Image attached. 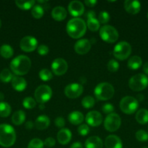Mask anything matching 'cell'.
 Segmentation results:
<instances>
[{"instance_id": "44", "label": "cell", "mask_w": 148, "mask_h": 148, "mask_svg": "<svg viewBox=\"0 0 148 148\" xmlns=\"http://www.w3.org/2000/svg\"><path fill=\"white\" fill-rule=\"evenodd\" d=\"M55 124L57 127L60 129H63L65 125V121L62 117H57L55 120Z\"/></svg>"}, {"instance_id": "51", "label": "cell", "mask_w": 148, "mask_h": 148, "mask_svg": "<svg viewBox=\"0 0 148 148\" xmlns=\"http://www.w3.org/2000/svg\"><path fill=\"white\" fill-rule=\"evenodd\" d=\"M4 98V95L3 94V92H0V101H2Z\"/></svg>"}, {"instance_id": "42", "label": "cell", "mask_w": 148, "mask_h": 148, "mask_svg": "<svg viewBox=\"0 0 148 148\" xmlns=\"http://www.w3.org/2000/svg\"><path fill=\"white\" fill-rule=\"evenodd\" d=\"M102 111L103 113L105 114H110L113 112L114 111V106L112 105V103H105L102 106Z\"/></svg>"}, {"instance_id": "35", "label": "cell", "mask_w": 148, "mask_h": 148, "mask_svg": "<svg viewBox=\"0 0 148 148\" xmlns=\"http://www.w3.org/2000/svg\"><path fill=\"white\" fill-rule=\"evenodd\" d=\"M81 104H82L83 107L85 108H91L95 104V101H94V98L91 96H86L81 101Z\"/></svg>"}, {"instance_id": "10", "label": "cell", "mask_w": 148, "mask_h": 148, "mask_svg": "<svg viewBox=\"0 0 148 148\" xmlns=\"http://www.w3.org/2000/svg\"><path fill=\"white\" fill-rule=\"evenodd\" d=\"M121 125V119L120 116L115 113H112L107 116L104 121V127L107 131L113 132L120 128Z\"/></svg>"}, {"instance_id": "41", "label": "cell", "mask_w": 148, "mask_h": 148, "mask_svg": "<svg viewBox=\"0 0 148 148\" xmlns=\"http://www.w3.org/2000/svg\"><path fill=\"white\" fill-rule=\"evenodd\" d=\"M90 128L87 124H84L78 127V132L81 136H86L89 133Z\"/></svg>"}, {"instance_id": "3", "label": "cell", "mask_w": 148, "mask_h": 148, "mask_svg": "<svg viewBox=\"0 0 148 148\" xmlns=\"http://www.w3.org/2000/svg\"><path fill=\"white\" fill-rule=\"evenodd\" d=\"M16 140V133L10 124H0V145L4 147H12Z\"/></svg>"}, {"instance_id": "11", "label": "cell", "mask_w": 148, "mask_h": 148, "mask_svg": "<svg viewBox=\"0 0 148 148\" xmlns=\"http://www.w3.org/2000/svg\"><path fill=\"white\" fill-rule=\"evenodd\" d=\"M51 68L55 75L61 76L67 72L68 69V65L65 59L62 58H57L52 62Z\"/></svg>"}, {"instance_id": "23", "label": "cell", "mask_w": 148, "mask_h": 148, "mask_svg": "<svg viewBox=\"0 0 148 148\" xmlns=\"http://www.w3.org/2000/svg\"><path fill=\"white\" fill-rule=\"evenodd\" d=\"M52 17L57 21H62L67 17L66 10L60 6L55 7L52 11Z\"/></svg>"}, {"instance_id": "21", "label": "cell", "mask_w": 148, "mask_h": 148, "mask_svg": "<svg viewBox=\"0 0 148 148\" xmlns=\"http://www.w3.org/2000/svg\"><path fill=\"white\" fill-rule=\"evenodd\" d=\"M50 124L49 118L46 115H41L35 121V127L37 130H44L49 127Z\"/></svg>"}, {"instance_id": "24", "label": "cell", "mask_w": 148, "mask_h": 148, "mask_svg": "<svg viewBox=\"0 0 148 148\" xmlns=\"http://www.w3.org/2000/svg\"><path fill=\"white\" fill-rule=\"evenodd\" d=\"M68 121L73 125H79L84 121V116L80 111H73L68 115Z\"/></svg>"}, {"instance_id": "40", "label": "cell", "mask_w": 148, "mask_h": 148, "mask_svg": "<svg viewBox=\"0 0 148 148\" xmlns=\"http://www.w3.org/2000/svg\"><path fill=\"white\" fill-rule=\"evenodd\" d=\"M107 69L110 72H115L119 69V64L115 59H110L107 63Z\"/></svg>"}, {"instance_id": "5", "label": "cell", "mask_w": 148, "mask_h": 148, "mask_svg": "<svg viewBox=\"0 0 148 148\" xmlns=\"http://www.w3.org/2000/svg\"><path fill=\"white\" fill-rule=\"evenodd\" d=\"M148 77L144 74H137L130 78L129 86L131 90L135 92H139L147 87Z\"/></svg>"}, {"instance_id": "9", "label": "cell", "mask_w": 148, "mask_h": 148, "mask_svg": "<svg viewBox=\"0 0 148 148\" xmlns=\"http://www.w3.org/2000/svg\"><path fill=\"white\" fill-rule=\"evenodd\" d=\"M52 90L46 85H42L38 87L35 90L34 96L36 101L40 104H44L51 99Z\"/></svg>"}, {"instance_id": "25", "label": "cell", "mask_w": 148, "mask_h": 148, "mask_svg": "<svg viewBox=\"0 0 148 148\" xmlns=\"http://www.w3.org/2000/svg\"><path fill=\"white\" fill-rule=\"evenodd\" d=\"M142 64V60L140 56H133L128 61V67L132 70H136Z\"/></svg>"}, {"instance_id": "45", "label": "cell", "mask_w": 148, "mask_h": 148, "mask_svg": "<svg viewBox=\"0 0 148 148\" xmlns=\"http://www.w3.org/2000/svg\"><path fill=\"white\" fill-rule=\"evenodd\" d=\"M55 143H56V141H55V139H54L53 137H47V138L45 140V141L44 142V145L46 146V147H52L55 145Z\"/></svg>"}, {"instance_id": "31", "label": "cell", "mask_w": 148, "mask_h": 148, "mask_svg": "<svg viewBox=\"0 0 148 148\" xmlns=\"http://www.w3.org/2000/svg\"><path fill=\"white\" fill-rule=\"evenodd\" d=\"M11 106L6 102H0V116L7 117L11 114Z\"/></svg>"}, {"instance_id": "8", "label": "cell", "mask_w": 148, "mask_h": 148, "mask_svg": "<svg viewBox=\"0 0 148 148\" xmlns=\"http://www.w3.org/2000/svg\"><path fill=\"white\" fill-rule=\"evenodd\" d=\"M131 53V46L128 42L120 41L113 49V56L119 60H125Z\"/></svg>"}, {"instance_id": "4", "label": "cell", "mask_w": 148, "mask_h": 148, "mask_svg": "<svg viewBox=\"0 0 148 148\" xmlns=\"http://www.w3.org/2000/svg\"><path fill=\"white\" fill-rule=\"evenodd\" d=\"M115 93V89L108 82H101L94 89L95 97L100 101H107L111 99Z\"/></svg>"}, {"instance_id": "20", "label": "cell", "mask_w": 148, "mask_h": 148, "mask_svg": "<svg viewBox=\"0 0 148 148\" xmlns=\"http://www.w3.org/2000/svg\"><path fill=\"white\" fill-rule=\"evenodd\" d=\"M11 82L12 88L17 91H23L27 87V82L22 77L14 76Z\"/></svg>"}, {"instance_id": "50", "label": "cell", "mask_w": 148, "mask_h": 148, "mask_svg": "<svg viewBox=\"0 0 148 148\" xmlns=\"http://www.w3.org/2000/svg\"><path fill=\"white\" fill-rule=\"evenodd\" d=\"M143 72H145V75H148V62H146L143 65Z\"/></svg>"}, {"instance_id": "39", "label": "cell", "mask_w": 148, "mask_h": 148, "mask_svg": "<svg viewBox=\"0 0 148 148\" xmlns=\"http://www.w3.org/2000/svg\"><path fill=\"white\" fill-rule=\"evenodd\" d=\"M136 138L139 142H146L148 140V133L145 130H139L136 133Z\"/></svg>"}, {"instance_id": "14", "label": "cell", "mask_w": 148, "mask_h": 148, "mask_svg": "<svg viewBox=\"0 0 148 148\" xmlns=\"http://www.w3.org/2000/svg\"><path fill=\"white\" fill-rule=\"evenodd\" d=\"M86 121L91 127H98L102 122V116L98 111H89L86 116Z\"/></svg>"}, {"instance_id": "27", "label": "cell", "mask_w": 148, "mask_h": 148, "mask_svg": "<svg viewBox=\"0 0 148 148\" xmlns=\"http://www.w3.org/2000/svg\"><path fill=\"white\" fill-rule=\"evenodd\" d=\"M26 121V114L22 110L15 111L12 116V121L15 125H20Z\"/></svg>"}, {"instance_id": "17", "label": "cell", "mask_w": 148, "mask_h": 148, "mask_svg": "<svg viewBox=\"0 0 148 148\" xmlns=\"http://www.w3.org/2000/svg\"><path fill=\"white\" fill-rule=\"evenodd\" d=\"M124 9L129 14H136L140 11L141 4L136 0H126L124 1Z\"/></svg>"}, {"instance_id": "28", "label": "cell", "mask_w": 148, "mask_h": 148, "mask_svg": "<svg viewBox=\"0 0 148 148\" xmlns=\"http://www.w3.org/2000/svg\"><path fill=\"white\" fill-rule=\"evenodd\" d=\"M0 54L4 59H10L14 54V50L10 45L4 44L0 48Z\"/></svg>"}, {"instance_id": "32", "label": "cell", "mask_w": 148, "mask_h": 148, "mask_svg": "<svg viewBox=\"0 0 148 148\" xmlns=\"http://www.w3.org/2000/svg\"><path fill=\"white\" fill-rule=\"evenodd\" d=\"M44 14V8L40 5V4H36L32 7L31 10V14L34 18L40 19L43 17Z\"/></svg>"}, {"instance_id": "43", "label": "cell", "mask_w": 148, "mask_h": 148, "mask_svg": "<svg viewBox=\"0 0 148 148\" xmlns=\"http://www.w3.org/2000/svg\"><path fill=\"white\" fill-rule=\"evenodd\" d=\"M49 47L46 45H40L37 48L38 53L39 55H41V56H44V55L47 54L49 53Z\"/></svg>"}, {"instance_id": "36", "label": "cell", "mask_w": 148, "mask_h": 148, "mask_svg": "<svg viewBox=\"0 0 148 148\" xmlns=\"http://www.w3.org/2000/svg\"><path fill=\"white\" fill-rule=\"evenodd\" d=\"M36 105V102L32 97H26L23 101V106L26 109H32Z\"/></svg>"}, {"instance_id": "18", "label": "cell", "mask_w": 148, "mask_h": 148, "mask_svg": "<svg viewBox=\"0 0 148 148\" xmlns=\"http://www.w3.org/2000/svg\"><path fill=\"white\" fill-rule=\"evenodd\" d=\"M72 138V133L68 129H61L57 134V139L59 144L65 145L70 143Z\"/></svg>"}, {"instance_id": "15", "label": "cell", "mask_w": 148, "mask_h": 148, "mask_svg": "<svg viewBox=\"0 0 148 148\" xmlns=\"http://www.w3.org/2000/svg\"><path fill=\"white\" fill-rule=\"evenodd\" d=\"M68 11L73 17H79L84 12V6L79 1H72L68 4Z\"/></svg>"}, {"instance_id": "37", "label": "cell", "mask_w": 148, "mask_h": 148, "mask_svg": "<svg viewBox=\"0 0 148 148\" xmlns=\"http://www.w3.org/2000/svg\"><path fill=\"white\" fill-rule=\"evenodd\" d=\"M44 144L41 140L39 138H35L30 140L28 145V148H44Z\"/></svg>"}, {"instance_id": "53", "label": "cell", "mask_w": 148, "mask_h": 148, "mask_svg": "<svg viewBox=\"0 0 148 148\" xmlns=\"http://www.w3.org/2000/svg\"><path fill=\"white\" fill-rule=\"evenodd\" d=\"M38 3H39V4H43V3H46V1H37Z\"/></svg>"}, {"instance_id": "47", "label": "cell", "mask_w": 148, "mask_h": 148, "mask_svg": "<svg viewBox=\"0 0 148 148\" xmlns=\"http://www.w3.org/2000/svg\"><path fill=\"white\" fill-rule=\"evenodd\" d=\"M33 126H34V124H33V121H27V122L26 123V124H25V127H26V130H32Z\"/></svg>"}, {"instance_id": "22", "label": "cell", "mask_w": 148, "mask_h": 148, "mask_svg": "<svg viewBox=\"0 0 148 148\" xmlns=\"http://www.w3.org/2000/svg\"><path fill=\"white\" fill-rule=\"evenodd\" d=\"M86 148H102V140L97 136L90 137L85 142Z\"/></svg>"}, {"instance_id": "48", "label": "cell", "mask_w": 148, "mask_h": 148, "mask_svg": "<svg viewBox=\"0 0 148 148\" xmlns=\"http://www.w3.org/2000/svg\"><path fill=\"white\" fill-rule=\"evenodd\" d=\"M71 148H83V145L79 142H75L73 143L72 145L71 146Z\"/></svg>"}, {"instance_id": "38", "label": "cell", "mask_w": 148, "mask_h": 148, "mask_svg": "<svg viewBox=\"0 0 148 148\" xmlns=\"http://www.w3.org/2000/svg\"><path fill=\"white\" fill-rule=\"evenodd\" d=\"M98 20L100 23L102 24H106L110 20V14L107 12L102 11L100 12L98 15Z\"/></svg>"}, {"instance_id": "19", "label": "cell", "mask_w": 148, "mask_h": 148, "mask_svg": "<svg viewBox=\"0 0 148 148\" xmlns=\"http://www.w3.org/2000/svg\"><path fill=\"white\" fill-rule=\"evenodd\" d=\"M106 148H123L121 140L116 135H109L104 140Z\"/></svg>"}, {"instance_id": "33", "label": "cell", "mask_w": 148, "mask_h": 148, "mask_svg": "<svg viewBox=\"0 0 148 148\" xmlns=\"http://www.w3.org/2000/svg\"><path fill=\"white\" fill-rule=\"evenodd\" d=\"M13 77L14 76L12 75V72L8 69H4L0 72V80L5 83L12 81Z\"/></svg>"}, {"instance_id": "6", "label": "cell", "mask_w": 148, "mask_h": 148, "mask_svg": "<svg viewBox=\"0 0 148 148\" xmlns=\"http://www.w3.org/2000/svg\"><path fill=\"white\" fill-rule=\"evenodd\" d=\"M139 107V103L132 96H125L120 100V108L126 114H132L136 111Z\"/></svg>"}, {"instance_id": "34", "label": "cell", "mask_w": 148, "mask_h": 148, "mask_svg": "<svg viewBox=\"0 0 148 148\" xmlns=\"http://www.w3.org/2000/svg\"><path fill=\"white\" fill-rule=\"evenodd\" d=\"M39 76L42 81L48 82L52 79V73L47 69H42L39 73Z\"/></svg>"}, {"instance_id": "46", "label": "cell", "mask_w": 148, "mask_h": 148, "mask_svg": "<svg viewBox=\"0 0 148 148\" xmlns=\"http://www.w3.org/2000/svg\"><path fill=\"white\" fill-rule=\"evenodd\" d=\"M84 3L88 7H94L95 4L97 3V1H95V0H86Z\"/></svg>"}, {"instance_id": "12", "label": "cell", "mask_w": 148, "mask_h": 148, "mask_svg": "<svg viewBox=\"0 0 148 148\" xmlns=\"http://www.w3.org/2000/svg\"><path fill=\"white\" fill-rule=\"evenodd\" d=\"M20 47L23 51L32 52L38 48V41L33 36H25L20 40Z\"/></svg>"}, {"instance_id": "30", "label": "cell", "mask_w": 148, "mask_h": 148, "mask_svg": "<svg viewBox=\"0 0 148 148\" xmlns=\"http://www.w3.org/2000/svg\"><path fill=\"white\" fill-rule=\"evenodd\" d=\"M15 4L21 10H30V8L35 5V1L30 0V1H21V0H17L15 1Z\"/></svg>"}, {"instance_id": "52", "label": "cell", "mask_w": 148, "mask_h": 148, "mask_svg": "<svg viewBox=\"0 0 148 148\" xmlns=\"http://www.w3.org/2000/svg\"><path fill=\"white\" fill-rule=\"evenodd\" d=\"M39 108L41 110H43L44 108H45V105L44 104H39Z\"/></svg>"}, {"instance_id": "26", "label": "cell", "mask_w": 148, "mask_h": 148, "mask_svg": "<svg viewBox=\"0 0 148 148\" xmlns=\"http://www.w3.org/2000/svg\"><path fill=\"white\" fill-rule=\"evenodd\" d=\"M136 121L140 124H145L148 122V110L141 108L136 114Z\"/></svg>"}, {"instance_id": "16", "label": "cell", "mask_w": 148, "mask_h": 148, "mask_svg": "<svg viewBox=\"0 0 148 148\" xmlns=\"http://www.w3.org/2000/svg\"><path fill=\"white\" fill-rule=\"evenodd\" d=\"M91 47V43L88 39H80L75 43L74 49L77 53L84 55L89 51Z\"/></svg>"}, {"instance_id": "13", "label": "cell", "mask_w": 148, "mask_h": 148, "mask_svg": "<svg viewBox=\"0 0 148 148\" xmlns=\"http://www.w3.org/2000/svg\"><path fill=\"white\" fill-rule=\"evenodd\" d=\"M83 91H84V88L82 85L78 83L69 84L65 88V95L71 99L78 98L83 93Z\"/></svg>"}, {"instance_id": "49", "label": "cell", "mask_w": 148, "mask_h": 148, "mask_svg": "<svg viewBox=\"0 0 148 148\" xmlns=\"http://www.w3.org/2000/svg\"><path fill=\"white\" fill-rule=\"evenodd\" d=\"M87 19L89 18H96V14L94 11H89L86 14Z\"/></svg>"}, {"instance_id": "2", "label": "cell", "mask_w": 148, "mask_h": 148, "mask_svg": "<svg viewBox=\"0 0 148 148\" xmlns=\"http://www.w3.org/2000/svg\"><path fill=\"white\" fill-rule=\"evenodd\" d=\"M31 66V61L25 55H20L12 59L10 63V69L16 75H25L29 72Z\"/></svg>"}, {"instance_id": "54", "label": "cell", "mask_w": 148, "mask_h": 148, "mask_svg": "<svg viewBox=\"0 0 148 148\" xmlns=\"http://www.w3.org/2000/svg\"><path fill=\"white\" fill-rule=\"evenodd\" d=\"M1 20H0V27H1Z\"/></svg>"}, {"instance_id": "56", "label": "cell", "mask_w": 148, "mask_h": 148, "mask_svg": "<svg viewBox=\"0 0 148 148\" xmlns=\"http://www.w3.org/2000/svg\"><path fill=\"white\" fill-rule=\"evenodd\" d=\"M147 19H148V12H147Z\"/></svg>"}, {"instance_id": "29", "label": "cell", "mask_w": 148, "mask_h": 148, "mask_svg": "<svg viewBox=\"0 0 148 148\" xmlns=\"http://www.w3.org/2000/svg\"><path fill=\"white\" fill-rule=\"evenodd\" d=\"M86 27L91 31H97L99 29H100V23L97 18H89L87 19Z\"/></svg>"}, {"instance_id": "1", "label": "cell", "mask_w": 148, "mask_h": 148, "mask_svg": "<svg viewBox=\"0 0 148 148\" xmlns=\"http://www.w3.org/2000/svg\"><path fill=\"white\" fill-rule=\"evenodd\" d=\"M66 31L68 36L73 38L78 39L82 37L86 31V23L83 19L74 17L68 22Z\"/></svg>"}, {"instance_id": "7", "label": "cell", "mask_w": 148, "mask_h": 148, "mask_svg": "<svg viewBox=\"0 0 148 148\" xmlns=\"http://www.w3.org/2000/svg\"><path fill=\"white\" fill-rule=\"evenodd\" d=\"M100 36L104 41L109 43H113L117 41L119 35L118 32L114 27L105 25L100 27Z\"/></svg>"}, {"instance_id": "55", "label": "cell", "mask_w": 148, "mask_h": 148, "mask_svg": "<svg viewBox=\"0 0 148 148\" xmlns=\"http://www.w3.org/2000/svg\"><path fill=\"white\" fill-rule=\"evenodd\" d=\"M142 148H148V147H142Z\"/></svg>"}]
</instances>
